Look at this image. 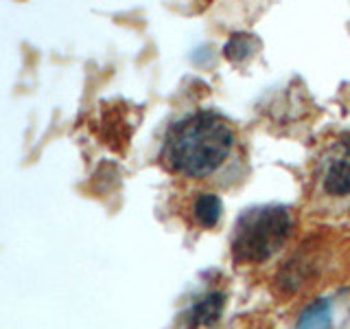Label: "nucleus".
I'll return each instance as SVG.
<instances>
[{
    "label": "nucleus",
    "mask_w": 350,
    "mask_h": 329,
    "mask_svg": "<svg viewBox=\"0 0 350 329\" xmlns=\"http://www.w3.org/2000/svg\"><path fill=\"white\" fill-rule=\"evenodd\" d=\"M324 189L331 195H350V154L331 164L324 178Z\"/></svg>",
    "instance_id": "nucleus-3"
},
{
    "label": "nucleus",
    "mask_w": 350,
    "mask_h": 329,
    "mask_svg": "<svg viewBox=\"0 0 350 329\" xmlns=\"http://www.w3.org/2000/svg\"><path fill=\"white\" fill-rule=\"evenodd\" d=\"M333 327V314L328 301H315L302 312L298 327L295 329H331Z\"/></svg>",
    "instance_id": "nucleus-5"
},
{
    "label": "nucleus",
    "mask_w": 350,
    "mask_h": 329,
    "mask_svg": "<svg viewBox=\"0 0 350 329\" xmlns=\"http://www.w3.org/2000/svg\"><path fill=\"white\" fill-rule=\"evenodd\" d=\"M234 145L232 127L215 112H197L175 125L164 143V160L189 178L217 171Z\"/></svg>",
    "instance_id": "nucleus-1"
},
{
    "label": "nucleus",
    "mask_w": 350,
    "mask_h": 329,
    "mask_svg": "<svg viewBox=\"0 0 350 329\" xmlns=\"http://www.w3.org/2000/svg\"><path fill=\"white\" fill-rule=\"evenodd\" d=\"M254 42V38L252 36H234L232 40L228 42V47H226V55L230 60H243L250 55V44Z\"/></svg>",
    "instance_id": "nucleus-7"
},
{
    "label": "nucleus",
    "mask_w": 350,
    "mask_h": 329,
    "mask_svg": "<svg viewBox=\"0 0 350 329\" xmlns=\"http://www.w3.org/2000/svg\"><path fill=\"white\" fill-rule=\"evenodd\" d=\"M224 310V294L213 292L193 307V325H213Z\"/></svg>",
    "instance_id": "nucleus-6"
},
{
    "label": "nucleus",
    "mask_w": 350,
    "mask_h": 329,
    "mask_svg": "<svg viewBox=\"0 0 350 329\" xmlns=\"http://www.w3.org/2000/svg\"><path fill=\"white\" fill-rule=\"evenodd\" d=\"M221 213H224L221 200H219V195L215 193H202L193 204V215L197 219V224H202L206 228L219 224Z\"/></svg>",
    "instance_id": "nucleus-4"
},
{
    "label": "nucleus",
    "mask_w": 350,
    "mask_h": 329,
    "mask_svg": "<svg viewBox=\"0 0 350 329\" xmlns=\"http://www.w3.org/2000/svg\"><path fill=\"white\" fill-rule=\"evenodd\" d=\"M291 215L282 206L252 208L239 219L232 255L241 263H260L278 252L291 235Z\"/></svg>",
    "instance_id": "nucleus-2"
}]
</instances>
